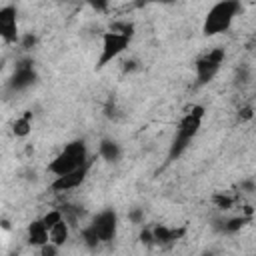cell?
Returning a JSON list of instances; mask_svg holds the SVG:
<instances>
[{
	"instance_id": "6da1fadb",
	"label": "cell",
	"mask_w": 256,
	"mask_h": 256,
	"mask_svg": "<svg viewBox=\"0 0 256 256\" xmlns=\"http://www.w3.org/2000/svg\"><path fill=\"white\" fill-rule=\"evenodd\" d=\"M202 118H204V106H192L178 122V128H176V136L170 144V150H168V162L176 160L190 144V140L198 134L200 126H202Z\"/></svg>"
},
{
	"instance_id": "7a4b0ae2",
	"label": "cell",
	"mask_w": 256,
	"mask_h": 256,
	"mask_svg": "<svg viewBox=\"0 0 256 256\" xmlns=\"http://www.w3.org/2000/svg\"><path fill=\"white\" fill-rule=\"evenodd\" d=\"M240 2H234V0H224V2H218L214 4L206 18H204V24H202V34L204 36H216V34H224L230 30L232 22H234V16L240 12Z\"/></svg>"
},
{
	"instance_id": "3957f363",
	"label": "cell",
	"mask_w": 256,
	"mask_h": 256,
	"mask_svg": "<svg viewBox=\"0 0 256 256\" xmlns=\"http://www.w3.org/2000/svg\"><path fill=\"white\" fill-rule=\"evenodd\" d=\"M88 150L84 140H74L70 144L64 146V150L48 164V170L58 178V176H66L78 168H82L84 164H88Z\"/></svg>"
},
{
	"instance_id": "277c9868",
	"label": "cell",
	"mask_w": 256,
	"mask_h": 256,
	"mask_svg": "<svg viewBox=\"0 0 256 256\" xmlns=\"http://www.w3.org/2000/svg\"><path fill=\"white\" fill-rule=\"evenodd\" d=\"M224 58H226L224 50H222V48H214V50L202 54V56L196 60V88L208 84V82L216 76V72L220 70Z\"/></svg>"
},
{
	"instance_id": "5b68a950",
	"label": "cell",
	"mask_w": 256,
	"mask_h": 256,
	"mask_svg": "<svg viewBox=\"0 0 256 256\" xmlns=\"http://www.w3.org/2000/svg\"><path fill=\"white\" fill-rule=\"evenodd\" d=\"M130 44V38L122 36V34H116V32H104L102 34V54L98 58V64L96 68H104L108 62H112L116 56H120Z\"/></svg>"
},
{
	"instance_id": "8992f818",
	"label": "cell",
	"mask_w": 256,
	"mask_h": 256,
	"mask_svg": "<svg viewBox=\"0 0 256 256\" xmlns=\"http://www.w3.org/2000/svg\"><path fill=\"white\" fill-rule=\"evenodd\" d=\"M92 226H94V230H96V234H98L100 242H106V244H108V242H112V240L116 238V230H118V216H116V212H114L112 208L102 210V212L94 218Z\"/></svg>"
},
{
	"instance_id": "52a82bcc",
	"label": "cell",
	"mask_w": 256,
	"mask_h": 256,
	"mask_svg": "<svg viewBox=\"0 0 256 256\" xmlns=\"http://www.w3.org/2000/svg\"><path fill=\"white\" fill-rule=\"evenodd\" d=\"M36 82V70H34V60L32 58H20L14 66V74L10 80L12 90H24Z\"/></svg>"
},
{
	"instance_id": "ba28073f",
	"label": "cell",
	"mask_w": 256,
	"mask_h": 256,
	"mask_svg": "<svg viewBox=\"0 0 256 256\" xmlns=\"http://www.w3.org/2000/svg\"><path fill=\"white\" fill-rule=\"evenodd\" d=\"M90 166H92V160H90L88 164H84L82 168H78V170L66 174V176L54 178V182L50 184V188H52L54 192H68V190H72V188H78V186L86 180V174H88Z\"/></svg>"
},
{
	"instance_id": "9c48e42d",
	"label": "cell",
	"mask_w": 256,
	"mask_h": 256,
	"mask_svg": "<svg viewBox=\"0 0 256 256\" xmlns=\"http://www.w3.org/2000/svg\"><path fill=\"white\" fill-rule=\"evenodd\" d=\"M0 36L6 44H12L18 40V28H16V8L12 4L0 8Z\"/></svg>"
},
{
	"instance_id": "30bf717a",
	"label": "cell",
	"mask_w": 256,
	"mask_h": 256,
	"mask_svg": "<svg viewBox=\"0 0 256 256\" xmlns=\"http://www.w3.org/2000/svg\"><path fill=\"white\" fill-rule=\"evenodd\" d=\"M186 234V228H168L164 224H156L152 226V236H154V244H160V246H166V244H172L176 240H180L182 236Z\"/></svg>"
},
{
	"instance_id": "8fae6325",
	"label": "cell",
	"mask_w": 256,
	"mask_h": 256,
	"mask_svg": "<svg viewBox=\"0 0 256 256\" xmlns=\"http://www.w3.org/2000/svg\"><path fill=\"white\" fill-rule=\"evenodd\" d=\"M26 234H28V244H30V246L40 248V246H44V244L50 242V232H48V228L42 224V220H32V222L28 224Z\"/></svg>"
},
{
	"instance_id": "7c38bea8",
	"label": "cell",
	"mask_w": 256,
	"mask_h": 256,
	"mask_svg": "<svg viewBox=\"0 0 256 256\" xmlns=\"http://www.w3.org/2000/svg\"><path fill=\"white\" fill-rule=\"evenodd\" d=\"M98 154L108 162H116L120 158V146H118V142H114L110 138H104L98 146Z\"/></svg>"
},
{
	"instance_id": "4fadbf2b",
	"label": "cell",
	"mask_w": 256,
	"mask_h": 256,
	"mask_svg": "<svg viewBox=\"0 0 256 256\" xmlns=\"http://www.w3.org/2000/svg\"><path fill=\"white\" fill-rule=\"evenodd\" d=\"M12 132L18 138H26L32 132V114L30 112H24L20 118H16L14 124H12Z\"/></svg>"
},
{
	"instance_id": "5bb4252c",
	"label": "cell",
	"mask_w": 256,
	"mask_h": 256,
	"mask_svg": "<svg viewBox=\"0 0 256 256\" xmlns=\"http://www.w3.org/2000/svg\"><path fill=\"white\" fill-rule=\"evenodd\" d=\"M250 220H252L250 216H234V218H228V220H224V222H218V224H220L218 230H222V232H226V234H232V232H238L240 228H244Z\"/></svg>"
},
{
	"instance_id": "9a60e30c",
	"label": "cell",
	"mask_w": 256,
	"mask_h": 256,
	"mask_svg": "<svg viewBox=\"0 0 256 256\" xmlns=\"http://www.w3.org/2000/svg\"><path fill=\"white\" fill-rule=\"evenodd\" d=\"M68 236H70V226H68L64 220H62V222H58V224L50 230V242H52V244H56L58 248L66 244Z\"/></svg>"
},
{
	"instance_id": "2e32d148",
	"label": "cell",
	"mask_w": 256,
	"mask_h": 256,
	"mask_svg": "<svg viewBox=\"0 0 256 256\" xmlns=\"http://www.w3.org/2000/svg\"><path fill=\"white\" fill-rule=\"evenodd\" d=\"M60 212H62V216H64V222H66L70 228L78 226V220L84 216V210L78 208V206H72V204H64V206H60Z\"/></svg>"
},
{
	"instance_id": "e0dca14e",
	"label": "cell",
	"mask_w": 256,
	"mask_h": 256,
	"mask_svg": "<svg viewBox=\"0 0 256 256\" xmlns=\"http://www.w3.org/2000/svg\"><path fill=\"white\" fill-rule=\"evenodd\" d=\"M110 32L122 34V36H126V38L132 40V36H134V24L132 22H124V20H116V22L110 24Z\"/></svg>"
},
{
	"instance_id": "ac0fdd59",
	"label": "cell",
	"mask_w": 256,
	"mask_h": 256,
	"mask_svg": "<svg viewBox=\"0 0 256 256\" xmlns=\"http://www.w3.org/2000/svg\"><path fill=\"white\" fill-rule=\"evenodd\" d=\"M40 220H42V224H44V226L48 228V232H50L58 222H62V220H64V216H62L60 208H56V210H48Z\"/></svg>"
},
{
	"instance_id": "d6986e66",
	"label": "cell",
	"mask_w": 256,
	"mask_h": 256,
	"mask_svg": "<svg viewBox=\"0 0 256 256\" xmlns=\"http://www.w3.org/2000/svg\"><path fill=\"white\" fill-rule=\"evenodd\" d=\"M82 240H84V244H86L88 248H98L100 238H98V234H96V230H94L92 224L86 226V228H82Z\"/></svg>"
},
{
	"instance_id": "ffe728a7",
	"label": "cell",
	"mask_w": 256,
	"mask_h": 256,
	"mask_svg": "<svg viewBox=\"0 0 256 256\" xmlns=\"http://www.w3.org/2000/svg\"><path fill=\"white\" fill-rule=\"evenodd\" d=\"M212 202H214V206L220 208V210H230V208L234 206V198L228 196V194H224V192H216V194L212 196Z\"/></svg>"
},
{
	"instance_id": "44dd1931",
	"label": "cell",
	"mask_w": 256,
	"mask_h": 256,
	"mask_svg": "<svg viewBox=\"0 0 256 256\" xmlns=\"http://www.w3.org/2000/svg\"><path fill=\"white\" fill-rule=\"evenodd\" d=\"M38 256H58V246L52 244V242H48V244H44V246L38 248Z\"/></svg>"
},
{
	"instance_id": "7402d4cb",
	"label": "cell",
	"mask_w": 256,
	"mask_h": 256,
	"mask_svg": "<svg viewBox=\"0 0 256 256\" xmlns=\"http://www.w3.org/2000/svg\"><path fill=\"white\" fill-rule=\"evenodd\" d=\"M20 46H22L24 50H32V48L36 46V36H34V34H30V32H28V34H24V36L20 38Z\"/></svg>"
},
{
	"instance_id": "603a6c76",
	"label": "cell",
	"mask_w": 256,
	"mask_h": 256,
	"mask_svg": "<svg viewBox=\"0 0 256 256\" xmlns=\"http://www.w3.org/2000/svg\"><path fill=\"white\" fill-rule=\"evenodd\" d=\"M248 78H250V72H248V68L246 66H240L238 70H236V86H240V84H246L248 82Z\"/></svg>"
},
{
	"instance_id": "cb8c5ba5",
	"label": "cell",
	"mask_w": 256,
	"mask_h": 256,
	"mask_svg": "<svg viewBox=\"0 0 256 256\" xmlns=\"http://www.w3.org/2000/svg\"><path fill=\"white\" fill-rule=\"evenodd\" d=\"M252 116H254L252 106H242V108H238V120H240V122H246V120H250Z\"/></svg>"
},
{
	"instance_id": "d4e9b609",
	"label": "cell",
	"mask_w": 256,
	"mask_h": 256,
	"mask_svg": "<svg viewBox=\"0 0 256 256\" xmlns=\"http://www.w3.org/2000/svg\"><path fill=\"white\" fill-rule=\"evenodd\" d=\"M128 218H130V222H134V224H140V222H144V212H142L140 208H134V210H130Z\"/></svg>"
},
{
	"instance_id": "484cf974",
	"label": "cell",
	"mask_w": 256,
	"mask_h": 256,
	"mask_svg": "<svg viewBox=\"0 0 256 256\" xmlns=\"http://www.w3.org/2000/svg\"><path fill=\"white\" fill-rule=\"evenodd\" d=\"M140 242L142 244H154V236H152V228H144L142 232H140Z\"/></svg>"
},
{
	"instance_id": "4316f807",
	"label": "cell",
	"mask_w": 256,
	"mask_h": 256,
	"mask_svg": "<svg viewBox=\"0 0 256 256\" xmlns=\"http://www.w3.org/2000/svg\"><path fill=\"white\" fill-rule=\"evenodd\" d=\"M138 68V62L136 60H126L124 64H122V70L124 72H132V70H136Z\"/></svg>"
},
{
	"instance_id": "83f0119b",
	"label": "cell",
	"mask_w": 256,
	"mask_h": 256,
	"mask_svg": "<svg viewBox=\"0 0 256 256\" xmlns=\"http://www.w3.org/2000/svg\"><path fill=\"white\" fill-rule=\"evenodd\" d=\"M92 8H96V10H106V4L98 2V4H92Z\"/></svg>"
},
{
	"instance_id": "f1b7e54d",
	"label": "cell",
	"mask_w": 256,
	"mask_h": 256,
	"mask_svg": "<svg viewBox=\"0 0 256 256\" xmlns=\"http://www.w3.org/2000/svg\"><path fill=\"white\" fill-rule=\"evenodd\" d=\"M202 256H212V254H210V252H204V254H202Z\"/></svg>"
}]
</instances>
